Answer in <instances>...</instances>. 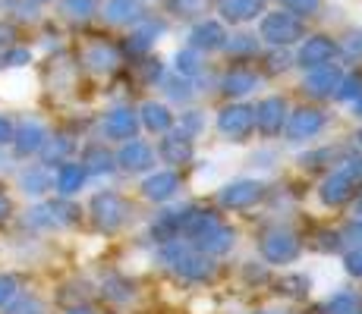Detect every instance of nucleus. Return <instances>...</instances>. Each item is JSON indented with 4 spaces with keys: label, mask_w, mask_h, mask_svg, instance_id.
I'll use <instances>...</instances> for the list:
<instances>
[{
    "label": "nucleus",
    "mask_w": 362,
    "mask_h": 314,
    "mask_svg": "<svg viewBox=\"0 0 362 314\" xmlns=\"http://www.w3.org/2000/svg\"><path fill=\"white\" fill-rule=\"evenodd\" d=\"M255 6H259V0H224V10L230 16H249Z\"/></svg>",
    "instance_id": "nucleus-1"
}]
</instances>
